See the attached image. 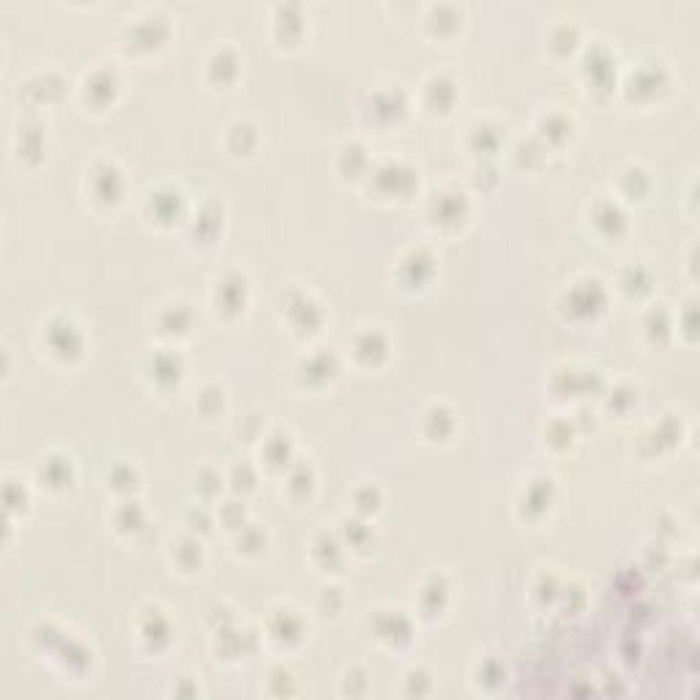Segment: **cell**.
Returning <instances> with one entry per match:
<instances>
[{
    "label": "cell",
    "instance_id": "7402d4cb",
    "mask_svg": "<svg viewBox=\"0 0 700 700\" xmlns=\"http://www.w3.org/2000/svg\"><path fill=\"white\" fill-rule=\"evenodd\" d=\"M148 373H151L154 384L159 389H165V386H173V384L181 381L184 362L178 359V354H154L151 362H148Z\"/></svg>",
    "mask_w": 700,
    "mask_h": 700
},
{
    "label": "cell",
    "instance_id": "ffe728a7",
    "mask_svg": "<svg viewBox=\"0 0 700 700\" xmlns=\"http://www.w3.org/2000/svg\"><path fill=\"white\" fill-rule=\"evenodd\" d=\"M435 260L427 255V249H411L403 260H400V274L411 271L408 276H403L405 287H425V282H430L433 276V265Z\"/></svg>",
    "mask_w": 700,
    "mask_h": 700
},
{
    "label": "cell",
    "instance_id": "1f68e13d",
    "mask_svg": "<svg viewBox=\"0 0 700 700\" xmlns=\"http://www.w3.org/2000/svg\"><path fill=\"white\" fill-rule=\"evenodd\" d=\"M643 334L645 336H662V334H670V317L665 309H651L645 317H643Z\"/></svg>",
    "mask_w": 700,
    "mask_h": 700
},
{
    "label": "cell",
    "instance_id": "ba28073f",
    "mask_svg": "<svg viewBox=\"0 0 700 700\" xmlns=\"http://www.w3.org/2000/svg\"><path fill=\"white\" fill-rule=\"evenodd\" d=\"M457 102V83L449 75H430L422 85V105L430 115H449Z\"/></svg>",
    "mask_w": 700,
    "mask_h": 700
},
{
    "label": "cell",
    "instance_id": "6da1fadb",
    "mask_svg": "<svg viewBox=\"0 0 700 700\" xmlns=\"http://www.w3.org/2000/svg\"><path fill=\"white\" fill-rule=\"evenodd\" d=\"M605 304H607V290L602 287V282L596 276H585V279H577L561 306H564V315L577 320V323H585V320H594L596 315L605 312Z\"/></svg>",
    "mask_w": 700,
    "mask_h": 700
},
{
    "label": "cell",
    "instance_id": "8992f818",
    "mask_svg": "<svg viewBox=\"0 0 700 700\" xmlns=\"http://www.w3.org/2000/svg\"><path fill=\"white\" fill-rule=\"evenodd\" d=\"M170 20L159 12H143L140 17L129 20V42L137 50H156L170 36Z\"/></svg>",
    "mask_w": 700,
    "mask_h": 700
},
{
    "label": "cell",
    "instance_id": "d6986e66",
    "mask_svg": "<svg viewBox=\"0 0 700 700\" xmlns=\"http://www.w3.org/2000/svg\"><path fill=\"white\" fill-rule=\"evenodd\" d=\"M504 140V126L501 124H490V121H476L471 129H468V145L474 154L479 156H493L498 151Z\"/></svg>",
    "mask_w": 700,
    "mask_h": 700
},
{
    "label": "cell",
    "instance_id": "cb8c5ba5",
    "mask_svg": "<svg viewBox=\"0 0 700 700\" xmlns=\"http://www.w3.org/2000/svg\"><path fill=\"white\" fill-rule=\"evenodd\" d=\"M219 230H222V211L216 205H205L192 219V238H197L200 244H211Z\"/></svg>",
    "mask_w": 700,
    "mask_h": 700
},
{
    "label": "cell",
    "instance_id": "4fadbf2b",
    "mask_svg": "<svg viewBox=\"0 0 700 700\" xmlns=\"http://www.w3.org/2000/svg\"><path fill=\"white\" fill-rule=\"evenodd\" d=\"M405 113H408V99L400 91V85H386L370 99V115L378 124H397Z\"/></svg>",
    "mask_w": 700,
    "mask_h": 700
},
{
    "label": "cell",
    "instance_id": "9a60e30c",
    "mask_svg": "<svg viewBox=\"0 0 700 700\" xmlns=\"http://www.w3.org/2000/svg\"><path fill=\"white\" fill-rule=\"evenodd\" d=\"M572 132H575V121L558 107L545 110L536 121V140H542V145H561L572 137Z\"/></svg>",
    "mask_w": 700,
    "mask_h": 700
},
{
    "label": "cell",
    "instance_id": "484cf974",
    "mask_svg": "<svg viewBox=\"0 0 700 700\" xmlns=\"http://www.w3.org/2000/svg\"><path fill=\"white\" fill-rule=\"evenodd\" d=\"M446 15V6H430L427 15H425V28L427 31H435V36L446 39V36H455L460 28H463V12H457L455 17H444Z\"/></svg>",
    "mask_w": 700,
    "mask_h": 700
},
{
    "label": "cell",
    "instance_id": "f546056e",
    "mask_svg": "<svg viewBox=\"0 0 700 700\" xmlns=\"http://www.w3.org/2000/svg\"><path fill=\"white\" fill-rule=\"evenodd\" d=\"M107 485H110L115 493L132 495V493H135V487H137V471H135V465H129V463H118V465H113V468H110V474H107Z\"/></svg>",
    "mask_w": 700,
    "mask_h": 700
},
{
    "label": "cell",
    "instance_id": "603a6c76",
    "mask_svg": "<svg viewBox=\"0 0 700 700\" xmlns=\"http://www.w3.org/2000/svg\"><path fill=\"white\" fill-rule=\"evenodd\" d=\"M651 285H654V276H651L648 265H643V263H629L618 276V287L632 298L651 293Z\"/></svg>",
    "mask_w": 700,
    "mask_h": 700
},
{
    "label": "cell",
    "instance_id": "4dcf8cb0",
    "mask_svg": "<svg viewBox=\"0 0 700 700\" xmlns=\"http://www.w3.org/2000/svg\"><path fill=\"white\" fill-rule=\"evenodd\" d=\"M252 531H255V528H249V525L238 528L235 547H238V553H244V555H257V553L265 550V531H257L255 539H252Z\"/></svg>",
    "mask_w": 700,
    "mask_h": 700
},
{
    "label": "cell",
    "instance_id": "52a82bcc",
    "mask_svg": "<svg viewBox=\"0 0 700 700\" xmlns=\"http://www.w3.org/2000/svg\"><path fill=\"white\" fill-rule=\"evenodd\" d=\"M249 298V285L238 271H227L214 285V304L222 315H241Z\"/></svg>",
    "mask_w": 700,
    "mask_h": 700
},
{
    "label": "cell",
    "instance_id": "d4e9b609",
    "mask_svg": "<svg viewBox=\"0 0 700 700\" xmlns=\"http://www.w3.org/2000/svg\"><path fill=\"white\" fill-rule=\"evenodd\" d=\"M173 564L181 569V572H186V575H192V572H197L200 569V564H203V547H200V542L195 539V536H189V539H181L178 545H173Z\"/></svg>",
    "mask_w": 700,
    "mask_h": 700
},
{
    "label": "cell",
    "instance_id": "5bb4252c",
    "mask_svg": "<svg viewBox=\"0 0 700 700\" xmlns=\"http://www.w3.org/2000/svg\"><path fill=\"white\" fill-rule=\"evenodd\" d=\"M118 75L113 72V69H107V66H99V69H94L91 75H85V80H83V96H85V102H91L94 107H105L107 102H113L115 99V94H118Z\"/></svg>",
    "mask_w": 700,
    "mask_h": 700
},
{
    "label": "cell",
    "instance_id": "f1b7e54d",
    "mask_svg": "<svg viewBox=\"0 0 700 700\" xmlns=\"http://www.w3.org/2000/svg\"><path fill=\"white\" fill-rule=\"evenodd\" d=\"M528 509H539V515H545L553 506V479H531V485L523 490Z\"/></svg>",
    "mask_w": 700,
    "mask_h": 700
},
{
    "label": "cell",
    "instance_id": "277c9868",
    "mask_svg": "<svg viewBox=\"0 0 700 700\" xmlns=\"http://www.w3.org/2000/svg\"><path fill=\"white\" fill-rule=\"evenodd\" d=\"M370 175L378 184V192L389 200H405L419 184V173L405 162H384L375 170H370Z\"/></svg>",
    "mask_w": 700,
    "mask_h": 700
},
{
    "label": "cell",
    "instance_id": "3957f363",
    "mask_svg": "<svg viewBox=\"0 0 700 700\" xmlns=\"http://www.w3.org/2000/svg\"><path fill=\"white\" fill-rule=\"evenodd\" d=\"M45 342L53 356H58L61 362L77 359L83 354V331L72 317H53L45 325Z\"/></svg>",
    "mask_w": 700,
    "mask_h": 700
},
{
    "label": "cell",
    "instance_id": "44dd1931",
    "mask_svg": "<svg viewBox=\"0 0 700 700\" xmlns=\"http://www.w3.org/2000/svg\"><path fill=\"white\" fill-rule=\"evenodd\" d=\"M268 637H271V640H276V643H285V645L301 643V637H304V626H301L298 613H295V610H290V607H285V610H274Z\"/></svg>",
    "mask_w": 700,
    "mask_h": 700
},
{
    "label": "cell",
    "instance_id": "5b68a950",
    "mask_svg": "<svg viewBox=\"0 0 700 700\" xmlns=\"http://www.w3.org/2000/svg\"><path fill=\"white\" fill-rule=\"evenodd\" d=\"M468 200L463 192L457 189H444V192H435L433 200H430V208H427V219L435 225V227H444V230H457L460 225H465L468 219Z\"/></svg>",
    "mask_w": 700,
    "mask_h": 700
},
{
    "label": "cell",
    "instance_id": "83f0119b",
    "mask_svg": "<svg viewBox=\"0 0 700 700\" xmlns=\"http://www.w3.org/2000/svg\"><path fill=\"white\" fill-rule=\"evenodd\" d=\"M162 334L167 336H184L192 325V315L186 309V304H170L165 312H162Z\"/></svg>",
    "mask_w": 700,
    "mask_h": 700
},
{
    "label": "cell",
    "instance_id": "7a4b0ae2",
    "mask_svg": "<svg viewBox=\"0 0 700 700\" xmlns=\"http://www.w3.org/2000/svg\"><path fill=\"white\" fill-rule=\"evenodd\" d=\"M85 192H91V200L99 205H118L126 192L124 173L113 162H96L85 178Z\"/></svg>",
    "mask_w": 700,
    "mask_h": 700
},
{
    "label": "cell",
    "instance_id": "4316f807",
    "mask_svg": "<svg viewBox=\"0 0 700 700\" xmlns=\"http://www.w3.org/2000/svg\"><path fill=\"white\" fill-rule=\"evenodd\" d=\"M290 438L282 435V433H271L263 444V460L274 468H287L290 465Z\"/></svg>",
    "mask_w": 700,
    "mask_h": 700
},
{
    "label": "cell",
    "instance_id": "ac0fdd59",
    "mask_svg": "<svg viewBox=\"0 0 700 700\" xmlns=\"http://www.w3.org/2000/svg\"><path fill=\"white\" fill-rule=\"evenodd\" d=\"M238 55L230 50V47H219V50H214L211 53V58H208V64H205V72H208V77L214 80V85H222V88H227V85H233L235 83V77H238Z\"/></svg>",
    "mask_w": 700,
    "mask_h": 700
},
{
    "label": "cell",
    "instance_id": "d6a6232c",
    "mask_svg": "<svg viewBox=\"0 0 700 700\" xmlns=\"http://www.w3.org/2000/svg\"><path fill=\"white\" fill-rule=\"evenodd\" d=\"M255 479H257V474H255L246 463H244V474H241V468H238V465H235V468H233V474H230L233 487H235V490L241 487V493H244V490H252V487H255Z\"/></svg>",
    "mask_w": 700,
    "mask_h": 700
},
{
    "label": "cell",
    "instance_id": "2e32d148",
    "mask_svg": "<svg viewBox=\"0 0 700 700\" xmlns=\"http://www.w3.org/2000/svg\"><path fill=\"white\" fill-rule=\"evenodd\" d=\"M339 373V365L334 362L331 354H309L301 359L298 365V381L304 386H323V384H331Z\"/></svg>",
    "mask_w": 700,
    "mask_h": 700
},
{
    "label": "cell",
    "instance_id": "9c48e42d",
    "mask_svg": "<svg viewBox=\"0 0 700 700\" xmlns=\"http://www.w3.org/2000/svg\"><path fill=\"white\" fill-rule=\"evenodd\" d=\"M145 208H148L151 222H156L162 227H170L173 222H178L184 216V195L175 186H162L156 192H148Z\"/></svg>",
    "mask_w": 700,
    "mask_h": 700
},
{
    "label": "cell",
    "instance_id": "8fae6325",
    "mask_svg": "<svg viewBox=\"0 0 700 700\" xmlns=\"http://www.w3.org/2000/svg\"><path fill=\"white\" fill-rule=\"evenodd\" d=\"M637 99H659V94H665L667 88H670V75H667V69L665 66H659V64H640V69H635L632 72V80H629V85H626Z\"/></svg>",
    "mask_w": 700,
    "mask_h": 700
},
{
    "label": "cell",
    "instance_id": "e0dca14e",
    "mask_svg": "<svg viewBox=\"0 0 700 700\" xmlns=\"http://www.w3.org/2000/svg\"><path fill=\"white\" fill-rule=\"evenodd\" d=\"M39 479L53 487V490H66L75 479V468H72V460L64 457V455H47L42 457L39 468H36Z\"/></svg>",
    "mask_w": 700,
    "mask_h": 700
},
{
    "label": "cell",
    "instance_id": "30bf717a",
    "mask_svg": "<svg viewBox=\"0 0 700 700\" xmlns=\"http://www.w3.org/2000/svg\"><path fill=\"white\" fill-rule=\"evenodd\" d=\"M588 219H591V227H594L602 238H607V241L624 235V233H626V225H629L624 208H621L615 200H596V203L591 205Z\"/></svg>",
    "mask_w": 700,
    "mask_h": 700
},
{
    "label": "cell",
    "instance_id": "7c38bea8",
    "mask_svg": "<svg viewBox=\"0 0 700 700\" xmlns=\"http://www.w3.org/2000/svg\"><path fill=\"white\" fill-rule=\"evenodd\" d=\"M350 350H354V356H356L359 365L378 367L389 356V339L378 328H365V331H359L354 336V345H350Z\"/></svg>",
    "mask_w": 700,
    "mask_h": 700
}]
</instances>
